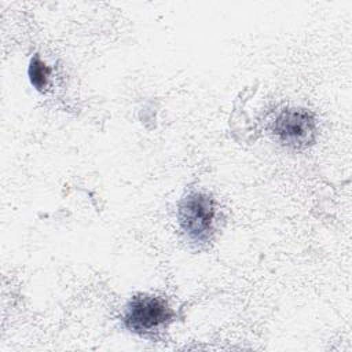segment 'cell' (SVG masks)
<instances>
[{
  "label": "cell",
  "instance_id": "1",
  "mask_svg": "<svg viewBox=\"0 0 352 352\" xmlns=\"http://www.w3.org/2000/svg\"><path fill=\"white\" fill-rule=\"evenodd\" d=\"M214 202L204 192H191L179 206V223L187 238L194 243H205L210 239L214 221Z\"/></svg>",
  "mask_w": 352,
  "mask_h": 352
},
{
  "label": "cell",
  "instance_id": "2",
  "mask_svg": "<svg viewBox=\"0 0 352 352\" xmlns=\"http://www.w3.org/2000/svg\"><path fill=\"white\" fill-rule=\"evenodd\" d=\"M172 318L168 304L155 296H136L124 314L125 326L135 333H150L165 324Z\"/></svg>",
  "mask_w": 352,
  "mask_h": 352
},
{
  "label": "cell",
  "instance_id": "3",
  "mask_svg": "<svg viewBox=\"0 0 352 352\" xmlns=\"http://www.w3.org/2000/svg\"><path fill=\"white\" fill-rule=\"evenodd\" d=\"M272 131L282 143L301 148L314 142L316 124L312 114L304 109H283L275 117Z\"/></svg>",
  "mask_w": 352,
  "mask_h": 352
},
{
  "label": "cell",
  "instance_id": "4",
  "mask_svg": "<svg viewBox=\"0 0 352 352\" xmlns=\"http://www.w3.org/2000/svg\"><path fill=\"white\" fill-rule=\"evenodd\" d=\"M50 76V70L48 67L43 63V60L38 56H34L30 62V67H29V77H30V82L37 88L41 89L45 84H47V78Z\"/></svg>",
  "mask_w": 352,
  "mask_h": 352
}]
</instances>
